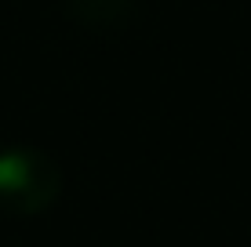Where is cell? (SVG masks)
<instances>
[{
  "mask_svg": "<svg viewBox=\"0 0 251 247\" xmlns=\"http://www.w3.org/2000/svg\"><path fill=\"white\" fill-rule=\"evenodd\" d=\"M62 193V167L55 157L33 146L0 149V211L40 215Z\"/></svg>",
  "mask_w": 251,
  "mask_h": 247,
  "instance_id": "1",
  "label": "cell"
},
{
  "mask_svg": "<svg viewBox=\"0 0 251 247\" xmlns=\"http://www.w3.org/2000/svg\"><path fill=\"white\" fill-rule=\"evenodd\" d=\"M69 19L91 29H120L135 19L138 0H62Z\"/></svg>",
  "mask_w": 251,
  "mask_h": 247,
  "instance_id": "2",
  "label": "cell"
}]
</instances>
